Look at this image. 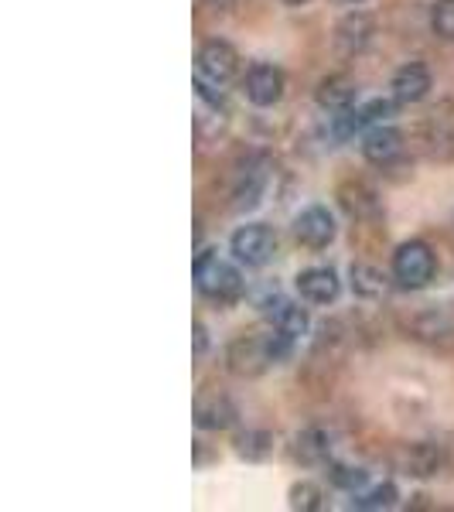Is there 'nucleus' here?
<instances>
[{
    "mask_svg": "<svg viewBox=\"0 0 454 512\" xmlns=\"http://www.w3.org/2000/svg\"><path fill=\"white\" fill-rule=\"evenodd\" d=\"M195 287L205 297H216V301H233L243 294V277L229 260H222L216 250H205L195 260Z\"/></svg>",
    "mask_w": 454,
    "mask_h": 512,
    "instance_id": "f257e3e1",
    "label": "nucleus"
},
{
    "mask_svg": "<svg viewBox=\"0 0 454 512\" xmlns=\"http://www.w3.org/2000/svg\"><path fill=\"white\" fill-rule=\"evenodd\" d=\"M437 274V260L431 253V246L420 243V239H410V243H403L400 250L393 253V277L400 287H407V291H420V287H427Z\"/></svg>",
    "mask_w": 454,
    "mask_h": 512,
    "instance_id": "f03ea898",
    "label": "nucleus"
},
{
    "mask_svg": "<svg viewBox=\"0 0 454 512\" xmlns=\"http://www.w3.org/2000/svg\"><path fill=\"white\" fill-rule=\"evenodd\" d=\"M229 250L239 263H246V267H263V263L274 260L277 253V236L274 229L260 226V222H253V226H243L236 229L233 239H229Z\"/></svg>",
    "mask_w": 454,
    "mask_h": 512,
    "instance_id": "7ed1b4c3",
    "label": "nucleus"
},
{
    "mask_svg": "<svg viewBox=\"0 0 454 512\" xmlns=\"http://www.w3.org/2000/svg\"><path fill=\"white\" fill-rule=\"evenodd\" d=\"M198 76L209 79L212 86H226L229 79H236L239 72V55L233 45H226V41H205L202 48H198Z\"/></svg>",
    "mask_w": 454,
    "mask_h": 512,
    "instance_id": "20e7f679",
    "label": "nucleus"
},
{
    "mask_svg": "<svg viewBox=\"0 0 454 512\" xmlns=\"http://www.w3.org/2000/svg\"><path fill=\"white\" fill-rule=\"evenodd\" d=\"M294 236L301 239L308 250H325L335 239V216L325 209V205H311L301 216L294 219Z\"/></svg>",
    "mask_w": 454,
    "mask_h": 512,
    "instance_id": "39448f33",
    "label": "nucleus"
},
{
    "mask_svg": "<svg viewBox=\"0 0 454 512\" xmlns=\"http://www.w3.org/2000/svg\"><path fill=\"white\" fill-rule=\"evenodd\" d=\"M243 89L253 106H274L284 96V72L277 65H253L243 79Z\"/></svg>",
    "mask_w": 454,
    "mask_h": 512,
    "instance_id": "423d86ee",
    "label": "nucleus"
},
{
    "mask_svg": "<svg viewBox=\"0 0 454 512\" xmlns=\"http://www.w3.org/2000/svg\"><path fill=\"white\" fill-rule=\"evenodd\" d=\"M393 113V103L390 99H369L366 106H356V110H345L335 117V137H352L359 130H369L376 123H383L386 117Z\"/></svg>",
    "mask_w": 454,
    "mask_h": 512,
    "instance_id": "0eeeda50",
    "label": "nucleus"
},
{
    "mask_svg": "<svg viewBox=\"0 0 454 512\" xmlns=\"http://www.w3.org/2000/svg\"><path fill=\"white\" fill-rule=\"evenodd\" d=\"M403 151V134L396 127H386V123H376L362 134V154L373 164H390L393 158H400Z\"/></svg>",
    "mask_w": 454,
    "mask_h": 512,
    "instance_id": "6e6552de",
    "label": "nucleus"
},
{
    "mask_svg": "<svg viewBox=\"0 0 454 512\" xmlns=\"http://www.w3.org/2000/svg\"><path fill=\"white\" fill-rule=\"evenodd\" d=\"M427 93H431V69L424 62H407L403 69H396L393 76L396 103H420Z\"/></svg>",
    "mask_w": 454,
    "mask_h": 512,
    "instance_id": "1a4fd4ad",
    "label": "nucleus"
},
{
    "mask_svg": "<svg viewBox=\"0 0 454 512\" xmlns=\"http://www.w3.org/2000/svg\"><path fill=\"white\" fill-rule=\"evenodd\" d=\"M297 291L311 304H332L338 291H342V284H338L335 270L311 267V270H304V274H297Z\"/></svg>",
    "mask_w": 454,
    "mask_h": 512,
    "instance_id": "9d476101",
    "label": "nucleus"
},
{
    "mask_svg": "<svg viewBox=\"0 0 454 512\" xmlns=\"http://www.w3.org/2000/svg\"><path fill=\"white\" fill-rule=\"evenodd\" d=\"M233 417H236V410H233V403H229L226 396H219V393L198 396V403H195L198 427H205V431H222V427L233 424Z\"/></svg>",
    "mask_w": 454,
    "mask_h": 512,
    "instance_id": "9b49d317",
    "label": "nucleus"
},
{
    "mask_svg": "<svg viewBox=\"0 0 454 512\" xmlns=\"http://www.w3.org/2000/svg\"><path fill=\"white\" fill-rule=\"evenodd\" d=\"M356 99H359V89H356V82H352L349 76H328L318 86V103L325 106V110H332V113L352 110V106H356Z\"/></svg>",
    "mask_w": 454,
    "mask_h": 512,
    "instance_id": "f8f14e48",
    "label": "nucleus"
},
{
    "mask_svg": "<svg viewBox=\"0 0 454 512\" xmlns=\"http://www.w3.org/2000/svg\"><path fill=\"white\" fill-rule=\"evenodd\" d=\"M270 325L287 338H301L308 332V311L294 301H277L270 304Z\"/></svg>",
    "mask_w": 454,
    "mask_h": 512,
    "instance_id": "ddd939ff",
    "label": "nucleus"
},
{
    "mask_svg": "<svg viewBox=\"0 0 454 512\" xmlns=\"http://www.w3.org/2000/svg\"><path fill=\"white\" fill-rule=\"evenodd\" d=\"M352 287H356V294L362 297H383L386 277L379 274L376 267H369V263H356V267H352Z\"/></svg>",
    "mask_w": 454,
    "mask_h": 512,
    "instance_id": "4468645a",
    "label": "nucleus"
},
{
    "mask_svg": "<svg viewBox=\"0 0 454 512\" xmlns=\"http://www.w3.org/2000/svg\"><path fill=\"white\" fill-rule=\"evenodd\" d=\"M352 506L356 509H390V506H396V485L383 482L369 492H356L352 495Z\"/></svg>",
    "mask_w": 454,
    "mask_h": 512,
    "instance_id": "2eb2a0df",
    "label": "nucleus"
},
{
    "mask_svg": "<svg viewBox=\"0 0 454 512\" xmlns=\"http://www.w3.org/2000/svg\"><path fill=\"white\" fill-rule=\"evenodd\" d=\"M431 28L437 38L454 41V0H437L431 11Z\"/></svg>",
    "mask_w": 454,
    "mask_h": 512,
    "instance_id": "dca6fc26",
    "label": "nucleus"
},
{
    "mask_svg": "<svg viewBox=\"0 0 454 512\" xmlns=\"http://www.w3.org/2000/svg\"><path fill=\"white\" fill-rule=\"evenodd\" d=\"M332 482L338 485V489H345V492H362L366 489V482H369V475L362 472V468H349V465H332Z\"/></svg>",
    "mask_w": 454,
    "mask_h": 512,
    "instance_id": "f3484780",
    "label": "nucleus"
},
{
    "mask_svg": "<svg viewBox=\"0 0 454 512\" xmlns=\"http://www.w3.org/2000/svg\"><path fill=\"white\" fill-rule=\"evenodd\" d=\"M291 506L294 509H321V489L311 482H301L291 489Z\"/></svg>",
    "mask_w": 454,
    "mask_h": 512,
    "instance_id": "a211bd4d",
    "label": "nucleus"
},
{
    "mask_svg": "<svg viewBox=\"0 0 454 512\" xmlns=\"http://www.w3.org/2000/svg\"><path fill=\"white\" fill-rule=\"evenodd\" d=\"M284 4H294L297 7V4H308V0H284Z\"/></svg>",
    "mask_w": 454,
    "mask_h": 512,
    "instance_id": "6ab92c4d",
    "label": "nucleus"
},
{
    "mask_svg": "<svg viewBox=\"0 0 454 512\" xmlns=\"http://www.w3.org/2000/svg\"><path fill=\"white\" fill-rule=\"evenodd\" d=\"M352 4H359V0H352Z\"/></svg>",
    "mask_w": 454,
    "mask_h": 512,
    "instance_id": "aec40b11",
    "label": "nucleus"
}]
</instances>
